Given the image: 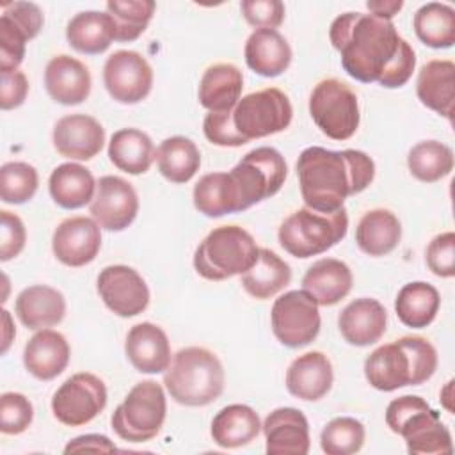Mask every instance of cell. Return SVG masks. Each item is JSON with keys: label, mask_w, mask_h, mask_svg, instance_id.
<instances>
[{"label": "cell", "mask_w": 455, "mask_h": 455, "mask_svg": "<svg viewBox=\"0 0 455 455\" xmlns=\"http://www.w3.org/2000/svg\"><path fill=\"white\" fill-rule=\"evenodd\" d=\"M329 37L339 52L343 69L363 84L398 89L412 76L416 53L391 20L345 12L331 23Z\"/></svg>", "instance_id": "obj_1"}, {"label": "cell", "mask_w": 455, "mask_h": 455, "mask_svg": "<svg viewBox=\"0 0 455 455\" xmlns=\"http://www.w3.org/2000/svg\"><path fill=\"white\" fill-rule=\"evenodd\" d=\"M286 174L284 156L275 148H256L243 155L229 172L204 174L194 187V206L199 213L213 219L243 212L275 196L284 185Z\"/></svg>", "instance_id": "obj_2"}, {"label": "cell", "mask_w": 455, "mask_h": 455, "mask_svg": "<svg viewBox=\"0 0 455 455\" xmlns=\"http://www.w3.org/2000/svg\"><path fill=\"white\" fill-rule=\"evenodd\" d=\"M295 169L306 206L323 213L341 210L348 196L366 190L375 178L373 160L359 149L311 146L299 155Z\"/></svg>", "instance_id": "obj_3"}, {"label": "cell", "mask_w": 455, "mask_h": 455, "mask_svg": "<svg viewBox=\"0 0 455 455\" xmlns=\"http://www.w3.org/2000/svg\"><path fill=\"white\" fill-rule=\"evenodd\" d=\"M293 108L288 96L277 87L251 92L224 112H208L203 121L204 137L222 148H240L254 139L286 130Z\"/></svg>", "instance_id": "obj_4"}, {"label": "cell", "mask_w": 455, "mask_h": 455, "mask_svg": "<svg viewBox=\"0 0 455 455\" xmlns=\"http://www.w3.org/2000/svg\"><path fill=\"white\" fill-rule=\"evenodd\" d=\"M437 370V352L421 336H403L375 348L364 361V377L379 391L419 386Z\"/></svg>", "instance_id": "obj_5"}, {"label": "cell", "mask_w": 455, "mask_h": 455, "mask_svg": "<svg viewBox=\"0 0 455 455\" xmlns=\"http://www.w3.org/2000/svg\"><path fill=\"white\" fill-rule=\"evenodd\" d=\"M224 368L219 357L204 347L178 350L164 373L171 398L187 407L215 402L224 391Z\"/></svg>", "instance_id": "obj_6"}, {"label": "cell", "mask_w": 455, "mask_h": 455, "mask_svg": "<svg viewBox=\"0 0 455 455\" xmlns=\"http://www.w3.org/2000/svg\"><path fill=\"white\" fill-rule=\"evenodd\" d=\"M386 425L403 437L411 455H450L453 451L451 434L421 396L403 395L389 402Z\"/></svg>", "instance_id": "obj_7"}, {"label": "cell", "mask_w": 455, "mask_h": 455, "mask_svg": "<svg viewBox=\"0 0 455 455\" xmlns=\"http://www.w3.org/2000/svg\"><path fill=\"white\" fill-rule=\"evenodd\" d=\"M259 247L249 231L240 226L212 229L194 252L196 272L208 281H224L242 275L258 259Z\"/></svg>", "instance_id": "obj_8"}, {"label": "cell", "mask_w": 455, "mask_h": 455, "mask_svg": "<svg viewBox=\"0 0 455 455\" xmlns=\"http://www.w3.org/2000/svg\"><path fill=\"white\" fill-rule=\"evenodd\" d=\"M348 215L345 206L332 213L299 208L288 215L277 231L281 247L300 259L318 256L345 238Z\"/></svg>", "instance_id": "obj_9"}, {"label": "cell", "mask_w": 455, "mask_h": 455, "mask_svg": "<svg viewBox=\"0 0 455 455\" xmlns=\"http://www.w3.org/2000/svg\"><path fill=\"white\" fill-rule=\"evenodd\" d=\"M165 414L167 400L164 387L155 380H142L116 407L110 423L123 441L146 443L162 430Z\"/></svg>", "instance_id": "obj_10"}, {"label": "cell", "mask_w": 455, "mask_h": 455, "mask_svg": "<svg viewBox=\"0 0 455 455\" xmlns=\"http://www.w3.org/2000/svg\"><path fill=\"white\" fill-rule=\"evenodd\" d=\"M309 114L323 135L347 140L359 128V103L355 92L338 78H325L309 96Z\"/></svg>", "instance_id": "obj_11"}, {"label": "cell", "mask_w": 455, "mask_h": 455, "mask_svg": "<svg viewBox=\"0 0 455 455\" xmlns=\"http://www.w3.org/2000/svg\"><path fill=\"white\" fill-rule=\"evenodd\" d=\"M318 304L306 290H290L274 300L270 311L272 332L290 348L309 345L320 332Z\"/></svg>", "instance_id": "obj_12"}, {"label": "cell", "mask_w": 455, "mask_h": 455, "mask_svg": "<svg viewBox=\"0 0 455 455\" xmlns=\"http://www.w3.org/2000/svg\"><path fill=\"white\" fill-rule=\"evenodd\" d=\"M107 405L105 382L89 371L66 379L52 398L55 419L66 427H82L92 421Z\"/></svg>", "instance_id": "obj_13"}, {"label": "cell", "mask_w": 455, "mask_h": 455, "mask_svg": "<svg viewBox=\"0 0 455 455\" xmlns=\"http://www.w3.org/2000/svg\"><path fill=\"white\" fill-rule=\"evenodd\" d=\"M103 84L116 101L133 105L151 92L153 69L139 52L117 50L105 60Z\"/></svg>", "instance_id": "obj_14"}, {"label": "cell", "mask_w": 455, "mask_h": 455, "mask_svg": "<svg viewBox=\"0 0 455 455\" xmlns=\"http://www.w3.org/2000/svg\"><path fill=\"white\" fill-rule=\"evenodd\" d=\"M103 304L123 318H132L146 311L149 304V288L142 275L128 265L105 267L96 281Z\"/></svg>", "instance_id": "obj_15"}, {"label": "cell", "mask_w": 455, "mask_h": 455, "mask_svg": "<svg viewBox=\"0 0 455 455\" xmlns=\"http://www.w3.org/2000/svg\"><path fill=\"white\" fill-rule=\"evenodd\" d=\"M92 219L107 231H123L137 217L139 196L132 183L119 176H101L89 204Z\"/></svg>", "instance_id": "obj_16"}, {"label": "cell", "mask_w": 455, "mask_h": 455, "mask_svg": "<svg viewBox=\"0 0 455 455\" xmlns=\"http://www.w3.org/2000/svg\"><path fill=\"white\" fill-rule=\"evenodd\" d=\"M100 224L91 217L64 219L53 231L52 251L66 267H84L91 263L101 249Z\"/></svg>", "instance_id": "obj_17"}, {"label": "cell", "mask_w": 455, "mask_h": 455, "mask_svg": "<svg viewBox=\"0 0 455 455\" xmlns=\"http://www.w3.org/2000/svg\"><path fill=\"white\" fill-rule=\"evenodd\" d=\"M52 140L60 156L69 160H91L105 144V128L91 116L69 114L55 123Z\"/></svg>", "instance_id": "obj_18"}, {"label": "cell", "mask_w": 455, "mask_h": 455, "mask_svg": "<svg viewBox=\"0 0 455 455\" xmlns=\"http://www.w3.org/2000/svg\"><path fill=\"white\" fill-rule=\"evenodd\" d=\"M263 427L268 455H306L309 451V423L295 407L274 409Z\"/></svg>", "instance_id": "obj_19"}, {"label": "cell", "mask_w": 455, "mask_h": 455, "mask_svg": "<svg viewBox=\"0 0 455 455\" xmlns=\"http://www.w3.org/2000/svg\"><path fill=\"white\" fill-rule=\"evenodd\" d=\"M124 352L140 373H162L171 364L169 338L162 327L151 322H140L128 331Z\"/></svg>", "instance_id": "obj_20"}, {"label": "cell", "mask_w": 455, "mask_h": 455, "mask_svg": "<svg viewBox=\"0 0 455 455\" xmlns=\"http://www.w3.org/2000/svg\"><path fill=\"white\" fill-rule=\"evenodd\" d=\"M387 325L386 307L370 297L352 300L338 316V327L343 339L355 347H368L377 343Z\"/></svg>", "instance_id": "obj_21"}, {"label": "cell", "mask_w": 455, "mask_h": 455, "mask_svg": "<svg viewBox=\"0 0 455 455\" xmlns=\"http://www.w3.org/2000/svg\"><path fill=\"white\" fill-rule=\"evenodd\" d=\"M44 87L60 105H78L91 94V73L84 62L71 55H55L44 69Z\"/></svg>", "instance_id": "obj_22"}, {"label": "cell", "mask_w": 455, "mask_h": 455, "mask_svg": "<svg viewBox=\"0 0 455 455\" xmlns=\"http://www.w3.org/2000/svg\"><path fill=\"white\" fill-rule=\"evenodd\" d=\"M334 373L329 357L313 350L299 355L286 370V387L290 395L304 402L323 398L332 387Z\"/></svg>", "instance_id": "obj_23"}, {"label": "cell", "mask_w": 455, "mask_h": 455, "mask_svg": "<svg viewBox=\"0 0 455 455\" xmlns=\"http://www.w3.org/2000/svg\"><path fill=\"white\" fill-rule=\"evenodd\" d=\"M71 357L66 338L52 329L37 331L23 348V364L39 380H52L60 375Z\"/></svg>", "instance_id": "obj_24"}, {"label": "cell", "mask_w": 455, "mask_h": 455, "mask_svg": "<svg viewBox=\"0 0 455 455\" xmlns=\"http://www.w3.org/2000/svg\"><path fill=\"white\" fill-rule=\"evenodd\" d=\"M14 311L27 329L41 331L62 322L66 315V299L57 288L32 284L18 293Z\"/></svg>", "instance_id": "obj_25"}, {"label": "cell", "mask_w": 455, "mask_h": 455, "mask_svg": "<svg viewBox=\"0 0 455 455\" xmlns=\"http://www.w3.org/2000/svg\"><path fill=\"white\" fill-rule=\"evenodd\" d=\"M419 101L451 121L455 103V64L448 59H434L421 66L416 80Z\"/></svg>", "instance_id": "obj_26"}, {"label": "cell", "mask_w": 455, "mask_h": 455, "mask_svg": "<svg viewBox=\"0 0 455 455\" xmlns=\"http://www.w3.org/2000/svg\"><path fill=\"white\" fill-rule=\"evenodd\" d=\"M352 270L336 258H322L315 261L302 277V288L315 299L318 306H334L352 290Z\"/></svg>", "instance_id": "obj_27"}, {"label": "cell", "mask_w": 455, "mask_h": 455, "mask_svg": "<svg viewBox=\"0 0 455 455\" xmlns=\"http://www.w3.org/2000/svg\"><path fill=\"white\" fill-rule=\"evenodd\" d=\"M247 66L267 78L279 76L291 62V48L275 28H256L243 48Z\"/></svg>", "instance_id": "obj_28"}, {"label": "cell", "mask_w": 455, "mask_h": 455, "mask_svg": "<svg viewBox=\"0 0 455 455\" xmlns=\"http://www.w3.org/2000/svg\"><path fill=\"white\" fill-rule=\"evenodd\" d=\"M242 89V71L235 64L219 62L206 68V71L203 73L197 98L208 112H224L238 103Z\"/></svg>", "instance_id": "obj_29"}, {"label": "cell", "mask_w": 455, "mask_h": 455, "mask_svg": "<svg viewBox=\"0 0 455 455\" xmlns=\"http://www.w3.org/2000/svg\"><path fill=\"white\" fill-rule=\"evenodd\" d=\"M261 430L258 412L243 403H231L220 409L210 427L212 439L220 448H242L249 444Z\"/></svg>", "instance_id": "obj_30"}, {"label": "cell", "mask_w": 455, "mask_h": 455, "mask_svg": "<svg viewBox=\"0 0 455 455\" xmlns=\"http://www.w3.org/2000/svg\"><path fill=\"white\" fill-rule=\"evenodd\" d=\"M66 39L78 53H103L116 41V23L108 12L82 11L69 20Z\"/></svg>", "instance_id": "obj_31"}, {"label": "cell", "mask_w": 455, "mask_h": 455, "mask_svg": "<svg viewBox=\"0 0 455 455\" xmlns=\"http://www.w3.org/2000/svg\"><path fill=\"white\" fill-rule=\"evenodd\" d=\"M48 190L52 199L66 210H76L91 204L96 181L92 172L80 164H60L57 165L48 180Z\"/></svg>", "instance_id": "obj_32"}, {"label": "cell", "mask_w": 455, "mask_h": 455, "mask_svg": "<svg viewBox=\"0 0 455 455\" xmlns=\"http://www.w3.org/2000/svg\"><path fill=\"white\" fill-rule=\"evenodd\" d=\"M400 238L402 224L398 217L386 208L366 212L355 228L357 247L373 258L389 254L393 249H396Z\"/></svg>", "instance_id": "obj_33"}, {"label": "cell", "mask_w": 455, "mask_h": 455, "mask_svg": "<svg viewBox=\"0 0 455 455\" xmlns=\"http://www.w3.org/2000/svg\"><path fill=\"white\" fill-rule=\"evenodd\" d=\"M108 158L123 172L144 174L156 158V149L148 133L137 128H121L112 133Z\"/></svg>", "instance_id": "obj_34"}, {"label": "cell", "mask_w": 455, "mask_h": 455, "mask_svg": "<svg viewBox=\"0 0 455 455\" xmlns=\"http://www.w3.org/2000/svg\"><path fill=\"white\" fill-rule=\"evenodd\" d=\"M291 281L290 265L270 249H259L256 263L240 275L242 288L258 300H267Z\"/></svg>", "instance_id": "obj_35"}, {"label": "cell", "mask_w": 455, "mask_h": 455, "mask_svg": "<svg viewBox=\"0 0 455 455\" xmlns=\"http://www.w3.org/2000/svg\"><path fill=\"white\" fill-rule=\"evenodd\" d=\"M441 306V297L435 286L425 281L407 283L400 288L395 299V311L398 320L412 329L428 327Z\"/></svg>", "instance_id": "obj_36"}, {"label": "cell", "mask_w": 455, "mask_h": 455, "mask_svg": "<svg viewBox=\"0 0 455 455\" xmlns=\"http://www.w3.org/2000/svg\"><path fill=\"white\" fill-rule=\"evenodd\" d=\"M156 164L160 174L171 183H187L201 167V153L194 140L183 135H174L160 142L156 149Z\"/></svg>", "instance_id": "obj_37"}, {"label": "cell", "mask_w": 455, "mask_h": 455, "mask_svg": "<svg viewBox=\"0 0 455 455\" xmlns=\"http://www.w3.org/2000/svg\"><path fill=\"white\" fill-rule=\"evenodd\" d=\"M418 39L435 50L450 48L455 43V9L448 4L428 2L412 18Z\"/></svg>", "instance_id": "obj_38"}, {"label": "cell", "mask_w": 455, "mask_h": 455, "mask_svg": "<svg viewBox=\"0 0 455 455\" xmlns=\"http://www.w3.org/2000/svg\"><path fill=\"white\" fill-rule=\"evenodd\" d=\"M407 167L419 181H439L453 169V151L439 140L418 142L407 155Z\"/></svg>", "instance_id": "obj_39"}, {"label": "cell", "mask_w": 455, "mask_h": 455, "mask_svg": "<svg viewBox=\"0 0 455 455\" xmlns=\"http://www.w3.org/2000/svg\"><path fill=\"white\" fill-rule=\"evenodd\" d=\"M156 4L153 0H110L107 12L116 23V41H135L149 25Z\"/></svg>", "instance_id": "obj_40"}, {"label": "cell", "mask_w": 455, "mask_h": 455, "mask_svg": "<svg viewBox=\"0 0 455 455\" xmlns=\"http://www.w3.org/2000/svg\"><path fill=\"white\" fill-rule=\"evenodd\" d=\"M364 437V425L359 419L339 416L323 427L320 446L327 455H352L363 448Z\"/></svg>", "instance_id": "obj_41"}, {"label": "cell", "mask_w": 455, "mask_h": 455, "mask_svg": "<svg viewBox=\"0 0 455 455\" xmlns=\"http://www.w3.org/2000/svg\"><path fill=\"white\" fill-rule=\"evenodd\" d=\"M39 176L27 162H7L0 167V199L9 204H23L37 192Z\"/></svg>", "instance_id": "obj_42"}, {"label": "cell", "mask_w": 455, "mask_h": 455, "mask_svg": "<svg viewBox=\"0 0 455 455\" xmlns=\"http://www.w3.org/2000/svg\"><path fill=\"white\" fill-rule=\"evenodd\" d=\"M34 419V407L21 393H4L0 396V432L16 435L25 432Z\"/></svg>", "instance_id": "obj_43"}, {"label": "cell", "mask_w": 455, "mask_h": 455, "mask_svg": "<svg viewBox=\"0 0 455 455\" xmlns=\"http://www.w3.org/2000/svg\"><path fill=\"white\" fill-rule=\"evenodd\" d=\"M28 36L7 16H0V73L16 71L23 62Z\"/></svg>", "instance_id": "obj_44"}, {"label": "cell", "mask_w": 455, "mask_h": 455, "mask_svg": "<svg viewBox=\"0 0 455 455\" xmlns=\"http://www.w3.org/2000/svg\"><path fill=\"white\" fill-rule=\"evenodd\" d=\"M427 265L439 277L455 275V233L444 231L432 238L427 247Z\"/></svg>", "instance_id": "obj_45"}, {"label": "cell", "mask_w": 455, "mask_h": 455, "mask_svg": "<svg viewBox=\"0 0 455 455\" xmlns=\"http://www.w3.org/2000/svg\"><path fill=\"white\" fill-rule=\"evenodd\" d=\"M27 242V229L23 220L7 210L0 212V259L9 261L16 258Z\"/></svg>", "instance_id": "obj_46"}, {"label": "cell", "mask_w": 455, "mask_h": 455, "mask_svg": "<svg viewBox=\"0 0 455 455\" xmlns=\"http://www.w3.org/2000/svg\"><path fill=\"white\" fill-rule=\"evenodd\" d=\"M240 9L245 21L256 28H277L284 20V4L279 0H243Z\"/></svg>", "instance_id": "obj_47"}, {"label": "cell", "mask_w": 455, "mask_h": 455, "mask_svg": "<svg viewBox=\"0 0 455 455\" xmlns=\"http://www.w3.org/2000/svg\"><path fill=\"white\" fill-rule=\"evenodd\" d=\"M4 14H7L28 36V39H34L43 28V11L32 2L4 4Z\"/></svg>", "instance_id": "obj_48"}, {"label": "cell", "mask_w": 455, "mask_h": 455, "mask_svg": "<svg viewBox=\"0 0 455 455\" xmlns=\"http://www.w3.org/2000/svg\"><path fill=\"white\" fill-rule=\"evenodd\" d=\"M2 85H0V107L2 110H12L23 105L28 94V80L23 71L16 69L11 73H0Z\"/></svg>", "instance_id": "obj_49"}, {"label": "cell", "mask_w": 455, "mask_h": 455, "mask_svg": "<svg viewBox=\"0 0 455 455\" xmlns=\"http://www.w3.org/2000/svg\"><path fill=\"white\" fill-rule=\"evenodd\" d=\"M116 444L101 434H87V435H80L75 437L73 441H69L64 448V453H80V451H103V453H112L116 451Z\"/></svg>", "instance_id": "obj_50"}, {"label": "cell", "mask_w": 455, "mask_h": 455, "mask_svg": "<svg viewBox=\"0 0 455 455\" xmlns=\"http://www.w3.org/2000/svg\"><path fill=\"white\" fill-rule=\"evenodd\" d=\"M366 7L370 14L384 20H391L403 7V2L402 0H368Z\"/></svg>", "instance_id": "obj_51"}, {"label": "cell", "mask_w": 455, "mask_h": 455, "mask_svg": "<svg viewBox=\"0 0 455 455\" xmlns=\"http://www.w3.org/2000/svg\"><path fill=\"white\" fill-rule=\"evenodd\" d=\"M2 322H4V332H2V354L7 352L12 338L16 336V331H14V325L11 322V315L7 309H2Z\"/></svg>", "instance_id": "obj_52"}, {"label": "cell", "mask_w": 455, "mask_h": 455, "mask_svg": "<svg viewBox=\"0 0 455 455\" xmlns=\"http://www.w3.org/2000/svg\"><path fill=\"white\" fill-rule=\"evenodd\" d=\"M451 387H453V380H450L448 384H446V387L441 391V396H443V403H444V407L451 412L453 411V407L448 403V400L451 398Z\"/></svg>", "instance_id": "obj_53"}]
</instances>
